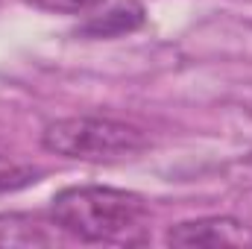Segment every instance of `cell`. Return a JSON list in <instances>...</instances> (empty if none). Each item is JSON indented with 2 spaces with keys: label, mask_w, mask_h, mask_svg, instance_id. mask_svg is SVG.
Here are the masks:
<instances>
[{
  "label": "cell",
  "mask_w": 252,
  "mask_h": 249,
  "mask_svg": "<svg viewBox=\"0 0 252 249\" xmlns=\"http://www.w3.org/2000/svg\"><path fill=\"white\" fill-rule=\"evenodd\" d=\"M144 21H147L144 6L135 3V0H126V3L103 12V15L88 18L76 30V35H82V38H118V35L135 32L138 27H144Z\"/></svg>",
  "instance_id": "cell-5"
},
{
  "label": "cell",
  "mask_w": 252,
  "mask_h": 249,
  "mask_svg": "<svg viewBox=\"0 0 252 249\" xmlns=\"http://www.w3.org/2000/svg\"><path fill=\"white\" fill-rule=\"evenodd\" d=\"M100 3L106 0H56V6H62L67 12H88V9H97Z\"/></svg>",
  "instance_id": "cell-7"
},
{
  "label": "cell",
  "mask_w": 252,
  "mask_h": 249,
  "mask_svg": "<svg viewBox=\"0 0 252 249\" xmlns=\"http://www.w3.org/2000/svg\"><path fill=\"white\" fill-rule=\"evenodd\" d=\"M147 135L132 124L115 118H62L44 126L41 147L53 156L73 158V161H118L132 158L147 150Z\"/></svg>",
  "instance_id": "cell-2"
},
{
  "label": "cell",
  "mask_w": 252,
  "mask_h": 249,
  "mask_svg": "<svg viewBox=\"0 0 252 249\" xmlns=\"http://www.w3.org/2000/svg\"><path fill=\"white\" fill-rule=\"evenodd\" d=\"M50 220L82 244H144L150 208L144 196L109 185L62 187L50 202Z\"/></svg>",
  "instance_id": "cell-1"
},
{
  "label": "cell",
  "mask_w": 252,
  "mask_h": 249,
  "mask_svg": "<svg viewBox=\"0 0 252 249\" xmlns=\"http://www.w3.org/2000/svg\"><path fill=\"white\" fill-rule=\"evenodd\" d=\"M35 182H41V170L38 167L21 164V161H12V158L0 156V196L18 193L24 187H32Z\"/></svg>",
  "instance_id": "cell-6"
},
{
  "label": "cell",
  "mask_w": 252,
  "mask_h": 249,
  "mask_svg": "<svg viewBox=\"0 0 252 249\" xmlns=\"http://www.w3.org/2000/svg\"><path fill=\"white\" fill-rule=\"evenodd\" d=\"M59 226L41 214L30 211H3L0 214V249H32V247H56Z\"/></svg>",
  "instance_id": "cell-4"
},
{
  "label": "cell",
  "mask_w": 252,
  "mask_h": 249,
  "mask_svg": "<svg viewBox=\"0 0 252 249\" xmlns=\"http://www.w3.org/2000/svg\"><path fill=\"white\" fill-rule=\"evenodd\" d=\"M164 244L179 249H217V247L250 244V238H247V229L238 217L211 214V217L182 220V223L170 226L167 235H164Z\"/></svg>",
  "instance_id": "cell-3"
}]
</instances>
